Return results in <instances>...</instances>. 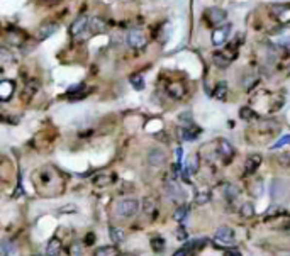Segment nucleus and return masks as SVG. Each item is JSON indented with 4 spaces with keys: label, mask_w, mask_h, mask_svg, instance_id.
<instances>
[{
    "label": "nucleus",
    "mask_w": 290,
    "mask_h": 256,
    "mask_svg": "<svg viewBox=\"0 0 290 256\" xmlns=\"http://www.w3.org/2000/svg\"><path fill=\"white\" fill-rule=\"evenodd\" d=\"M54 175L56 171L51 170H39L34 173V185H36L37 192L43 195H51L54 192V185H56Z\"/></svg>",
    "instance_id": "obj_1"
},
{
    "label": "nucleus",
    "mask_w": 290,
    "mask_h": 256,
    "mask_svg": "<svg viewBox=\"0 0 290 256\" xmlns=\"http://www.w3.org/2000/svg\"><path fill=\"white\" fill-rule=\"evenodd\" d=\"M270 197L273 204H284L290 197V183L284 178H273L270 183Z\"/></svg>",
    "instance_id": "obj_2"
},
{
    "label": "nucleus",
    "mask_w": 290,
    "mask_h": 256,
    "mask_svg": "<svg viewBox=\"0 0 290 256\" xmlns=\"http://www.w3.org/2000/svg\"><path fill=\"white\" fill-rule=\"evenodd\" d=\"M180 134L182 137H184L185 141H195L197 137L200 136V133H202V129H200L199 126H195L192 120V116L190 114H182L180 116Z\"/></svg>",
    "instance_id": "obj_3"
},
{
    "label": "nucleus",
    "mask_w": 290,
    "mask_h": 256,
    "mask_svg": "<svg viewBox=\"0 0 290 256\" xmlns=\"http://www.w3.org/2000/svg\"><path fill=\"white\" fill-rule=\"evenodd\" d=\"M163 188H165V193L170 197V200H175V202H182V200H185V197H187L185 190L182 188V185L177 182V180L167 178L165 180Z\"/></svg>",
    "instance_id": "obj_4"
},
{
    "label": "nucleus",
    "mask_w": 290,
    "mask_h": 256,
    "mask_svg": "<svg viewBox=\"0 0 290 256\" xmlns=\"http://www.w3.org/2000/svg\"><path fill=\"white\" fill-rule=\"evenodd\" d=\"M119 217H133L139 210V202L136 199H124L116 207Z\"/></svg>",
    "instance_id": "obj_5"
},
{
    "label": "nucleus",
    "mask_w": 290,
    "mask_h": 256,
    "mask_svg": "<svg viewBox=\"0 0 290 256\" xmlns=\"http://www.w3.org/2000/svg\"><path fill=\"white\" fill-rule=\"evenodd\" d=\"M227 14L224 9H219V7H210V9L205 10V19L207 22L210 24V26H216V27H221V24L226 20Z\"/></svg>",
    "instance_id": "obj_6"
},
{
    "label": "nucleus",
    "mask_w": 290,
    "mask_h": 256,
    "mask_svg": "<svg viewBox=\"0 0 290 256\" xmlns=\"http://www.w3.org/2000/svg\"><path fill=\"white\" fill-rule=\"evenodd\" d=\"M127 44H129L131 48H134V50H141V48H144L148 44L146 34L141 29L129 31V34H127Z\"/></svg>",
    "instance_id": "obj_7"
},
{
    "label": "nucleus",
    "mask_w": 290,
    "mask_h": 256,
    "mask_svg": "<svg viewBox=\"0 0 290 256\" xmlns=\"http://www.w3.org/2000/svg\"><path fill=\"white\" fill-rule=\"evenodd\" d=\"M231 24H224V26H221V27H216V31L212 33V44L214 46H221V44H224L227 41V37H229V34H231Z\"/></svg>",
    "instance_id": "obj_8"
},
{
    "label": "nucleus",
    "mask_w": 290,
    "mask_h": 256,
    "mask_svg": "<svg viewBox=\"0 0 290 256\" xmlns=\"http://www.w3.org/2000/svg\"><path fill=\"white\" fill-rule=\"evenodd\" d=\"M90 93V90L85 86V84H77V85H71L70 88H68V92H67V99L68 100H82V99H85V97Z\"/></svg>",
    "instance_id": "obj_9"
},
{
    "label": "nucleus",
    "mask_w": 290,
    "mask_h": 256,
    "mask_svg": "<svg viewBox=\"0 0 290 256\" xmlns=\"http://www.w3.org/2000/svg\"><path fill=\"white\" fill-rule=\"evenodd\" d=\"M214 238H216V241L221 244H233L234 243V231L231 229V227L222 226L214 233Z\"/></svg>",
    "instance_id": "obj_10"
},
{
    "label": "nucleus",
    "mask_w": 290,
    "mask_h": 256,
    "mask_svg": "<svg viewBox=\"0 0 290 256\" xmlns=\"http://www.w3.org/2000/svg\"><path fill=\"white\" fill-rule=\"evenodd\" d=\"M148 163L153 168H160L165 163V151L160 150V148L150 150V153H148Z\"/></svg>",
    "instance_id": "obj_11"
},
{
    "label": "nucleus",
    "mask_w": 290,
    "mask_h": 256,
    "mask_svg": "<svg viewBox=\"0 0 290 256\" xmlns=\"http://www.w3.org/2000/svg\"><path fill=\"white\" fill-rule=\"evenodd\" d=\"M88 29L94 34H105L107 31H109V24L103 19H100V17H92V19L88 20Z\"/></svg>",
    "instance_id": "obj_12"
},
{
    "label": "nucleus",
    "mask_w": 290,
    "mask_h": 256,
    "mask_svg": "<svg viewBox=\"0 0 290 256\" xmlns=\"http://www.w3.org/2000/svg\"><path fill=\"white\" fill-rule=\"evenodd\" d=\"M217 153H219L226 161H229V160H233V156H234V148L231 146L229 141L221 139L219 143H217Z\"/></svg>",
    "instance_id": "obj_13"
},
{
    "label": "nucleus",
    "mask_w": 290,
    "mask_h": 256,
    "mask_svg": "<svg viewBox=\"0 0 290 256\" xmlns=\"http://www.w3.org/2000/svg\"><path fill=\"white\" fill-rule=\"evenodd\" d=\"M56 31H58V24L56 22H46V24H43V26L37 29V39H41V41L48 39V37L53 36Z\"/></svg>",
    "instance_id": "obj_14"
},
{
    "label": "nucleus",
    "mask_w": 290,
    "mask_h": 256,
    "mask_svg": "<svg viewBox=\"0 0 290 256\" xmlns=\"http://www.w3.org/2000/svg\"><path fill=\"white\" fill-rule=\"evenodd\" d=\"M260 165H261V154H251V156H248L246 161H244V173H246V175H253V173L258 170Z\"/></svg>",
    "instance_id": "obj_15"
},
{
    "label": "nucleus",
    "mask_w": 290,
    "mask_h": 256,
    "mask_svg": "<svg viewBox=\"0 0 290 256\" xmlns=\"http://www.w3.org/2000/svg\"><path fill=\"white\" fill-rule=\"evenodd\" d=\"M88 20L90 19H87L85 16H80L77 20H75L73 24H71V27H70V34L71 36H78V34H82V31H85L88 27Z\"/></svg>",
    "instance_id": "obj_16"
},
{
    "label": "nucleus",
    "mask_w": 290,
    "mask_h": 256,
    "mask_svg": "<svg viewBox=\"0 0 290 256\" xmlns=\"http://www.w3.org/2000/svg\"><path fill=\"white\" fill-rule=\"evenodd\" d=\"M14 88H16V84H14V82L3 80L2 84H0V99H2L3 102H7V100L12 97Z\"/></svg>",
    "instance_id": "obj_17"
},
{
    "label": "nucleus",
    "mask_w": 290,
    "mask_h": 256,
    "mask_svg": "<svg viewBox=\"0 0 290 256\" xmlns=\"http://www.w3.org/2000/svg\"><path fill=\"white\" fill-rule=\"evenodd\" d=\"M214 63L219 68H227L233 63V56H229L227 53H222V51H217V53H214Z\"/></svg>",
    "instance_id": "obj_18"
},
{
    "label": "nucleus",
    "mask_w": 290,
    "mask_h": 256,
    "mask_svg": "<svg viewBox=\"0 0 290 256\" xmlns=\"http://www.w3.org/2000/svg\"><path fill=\"white\" fill-rule=\"evenodd\" d=\"M197 171H199V158L193 154V156L187 161V163H185V167H184V178H188V176L195 175Z\"/></svg>",
    "instance_id": "obj_19"
},
{
    "label": "nucleus",
    "mask_w": 290,
    "mask_h": 256,
    "mask_svg": "<svg viewBox=\"0 0 290 256\" xmlns=\"http://www.w3.org/2000/svg\"><path fill=\"white\" fill-rule=\"evenodd\" d=\"M143 210L146 216H154L158 210V204H156V199L154 197H144L143 200Z\"/></svg>",
    "instance_id": "obj_20"
},
{
    "label": "nucleus",
    "mask_w": 290,
    "mask_h": 256,
    "mask_svg": "<svg viewBox=\"0 0 290 256\" xmlns=\"http://www.w3.org/2000/svg\"><path fill=\"white\" fill-rule=\"evenodd\" d=\"M37 88H39V84H37L36 80H33V82H29V84H26V86H24V92L20 93V97H22L24 102H26V100L33 99V95L37 92Z\"/></svg>",
    "instance_id": "obj_21"
},
{
    "label": "nucleus",
    "mask_w": 290,
    "mask_h": 256,
    "mask_svg": "<svg viewBox=\"0 0 290 256\" xmlns=\"http://www.w3.org/2000/svg\"><path fill=\"white\" fill-rule=\"evenodd\" d=\"M114 178H116V176H114L112 173H99V175H95L94 178H92V182L99 187H105V185H110V183L114 182Z\"/></svg>",
    "instance_id": "obj_22"
},
{
    "label": "nucleus",
    "mask_w": 290,
    "mask_h": 256,
    "mask_svg": "<svg viewBox=\"0 0 290 256\" xmlns=\"http://www.w3.org/2000/svg\"><path fill=\"white\" fill-rule=\"evenodd\" d=\"M167 92L170 93L171 99H182V97L185 95L184 84H180V82H177V84H170L167 88Z\"/></svg>",
    "instance_id": "obj_23"
},
{
    "label": "nucleus",
    "mask_w": 290,
    "mask_h": 256,
    "mask_svg": "<svg viewBox=\"0 0 290 256\" xmlns=\"http://www.w3.org/2000/svg\"><path fill=\"white\" fill-rule=\"evenodd\" d=\"M61 255V241L58 238H53V239L48 243L46 248V256H60Z\"/></svg>",
    "instance_id": "obj_24"
},
{
    "label": "nucleus",
    "mask_w": 290,
    "mask_h": 256,
    "mask_svg": "<svg viewBox=\"0 0 290 256\" xmlns=\"http://www.w3.org/2000/svg\"><path fill=\"white\" fill-rule=\"evenodd\" d=\"M207 244V239L205 238H200V239H193V241H188L187 244H185V250L190 253V251H193V253H197V251H200L204 246Z\"/></svg>",
    "instance_id": "obj_25"
},
{
    "label": "nucleus",
    "mask_w": 290,
    "mask_h": 256,
    "mask_svg": "<svg viewBox=\"0 0 290 256\" xmlns=\"http://www.w3.org/2000/svg\"><path fill=\"white\" fill-rule=\"evenodd\" d=\"M214 97H216L219 102H226V99H227V84L226 82H219V84L216 85Z\"/></svg>",
    "instance_id": "obj_26"
},
{
    "label": "nucleus",
    "mask_w": 290,
    "mask_h": 256,
    "mask_svg": "<svg viewBox=\"0 0 290 256\" xmlns=\"http://www.w3.org/2000/svg\"><path fill=\"white\" fill-rule=\"evenodd\" d=\"M224 197H226L227 200H236L238 197H239V188H238L236 185H233V183H227V185L224 187Z\"/></svg>",
    "instance_id": "obj_27"
},
{
    "label": "nucleus",
    "mask_w": 290,
    "mask_h": 256,
    "mask_svg": "<svg viewBox=\"0 0 290 256\" xmlns=\"http://www.w3.org/2000/svg\"><path fill=\"white\" fill-rule=\"evenodd\" d=\"M250 192H251V195H253V197H261V195H263V192H265L263 180H261V178L255 180V182L251 183V187H250Z\"/></svg>",
    "instance_id": "obj_28"
},
{
    "label": "nucleus",
    "mask_w": 290,
    "mask_h": 256,
    "mask_svg": "<svg viewBox=\"0 0 290 256\" xmlns=\"http://www.w3.org/2000/svg\"><path fill=\"white\" fill-rule=\"evenodd\" d=\"M0 255L2 256H14L16 255V244L10 243L9 239H3L2 246H0Z\"/></svg>",
    "instance_id": "obj_29"
},
{
    "label": "nucleus",
    "mask_w": 290,
    "mask_h": 256,
    "mask_svg": "<svg viewBox=\"0 0 290 256\" xmlns=\"http://www.w3.org/2000/svg\"><path fill=\"white\" fill-rule=\"evenodd\" d=\"M109 234H110V239H112L116 244H119V243H122V241H124V231L119 229V227L110 226L109 227Z\"/></svg>",
    "instance_id": "obj_30"
},
{
    "label": "nucleus",
    "mask_w": 290,
    "mask_h": 256,
    "mask_svg": "<svg viewBox=\"0 0 290 256\" xmlns=\"http://www.w3.org/2000/svg\"><path fill=\"white\" fill-rule=\"evenodd\" d=\"M171 24L170 22H165L163 26H161V31H160V43H168V39L171 37Z\"/></svg>",
    "instance_id": "obj_31"
},
{
    "label": "nucleus",
    "mask_w": 290,
    "mask_h": 256,
    "mask_svg": "<svg viewBox=\"0 0 290 256\" xmlns=\"http://www.w3.org/2000/svg\"><path fill=\"white\" fill-rule=\"evenodd\" d=\"M209 200H210L209 188H204V190H199V192H197V197H195V204H197V205H204V204H207Z\"/></svg>",
    "instance_id": "obj_32"
},
{
    "label": "nucleus",
    "mask_w": 290,
    "mask_h": 256,
    "mask_svg": "<svg viewBox=\"0 0 290 256\" xmlns=\"http://www.w3.org/2000/svg\"><path fill=\"white\" fill-rule=\"evenodd\" d=\"M95 256H120V255L114 246H103L95 251Z\"/></svg>",
    "instance_id": "obj_33"
},
{
    "label": "nucleus",
    "mask_w": 290,
    "mask_h": 256,
    "mask_svg": "<svg viewBox=\"0 0 290 256\" xmlns=\"http://www.w3.org/2000/svg\"><path fill=\"white\" fill-rule=\"evenodd\" d=\"M239 116H241V119H244V120H255V119H258V114L255 112V110H251L250 107H243V109L239 110Z\"/></svg>",
    "instance_id": "obj_34"
},
{
    "label": "nucleus",
    "mask_w": 290,
    "mask_h": 256,
    "mask_svg": "<svg viewBox=\"0 0 290 256\" xmlns=\"http://www.w3.org/2000/svg\"><path fill=\"white\" fill-rule=\"evenodd\" d=\"M188 209H190L188 205H180V207H178V209L175 210V214H173L175 221H178V222H184L185 217H187V214H188Z\"/></svg>",
    "instance_id": "obj_35"
},
{
    "label": "nucleus",
    "mask_w": 290,
    "mask_h": 256,
    "mask_svg": "<svg viewBox=\"0 0 290 256\" xmlns=\"http://www.w3.org/2000/svg\"><path fill=\"white\" fill-rule=\"evenodd\" d=\"M151 248H153L156 253H161V251L165 250V239L161 236H154L153 239H151Z\"/></svg>",
    "instance_id": "obj_36"
},
{
    "label": "nucleus",
    "mask_w": 290,
    "mask_h": 256,
    "mask_svg": "<svg viewBox=\"0 0 290 256\" xmlns=\"http://www.w3.org/2000/svg\"><path fill=\"white\" fill-rule=\"evenodd\" d=\"M131 85H133V88L136 90H144V78L143 75H133V77L129 78Z\"/></svg>",
    "instance_id": "obj_37"
},
{
    "label": "nucleus",
    "mask_w": 290,
    "mask_h": 256,
    "mask_svg": "<svg viewBox=\"0 0 290 256\" xmlns=\"http://www.w3.org/2000/svg\"><path fill=\"white\" fill-rule=\"evenodd\" d=\"M285 212L284 205H280V204H273V205L270 207V209L267 210V217H277V216H282V214Z\"/></svg>",
    "instance_id": "obj_38"
},
{
    "label": "nucleus",
    "mask_w": 290,
    "mask_h": 256,
    "mask_svg": "<svg viewBox=\"0 0 290 256\" xmlns=\"http://www.w3.org/2000/svg\"><path fill=\"white\" fill-rule=\"evenodd\" d=\"M258 82H260V75H251V77H248V80L244 82V88L250 92V90H253L255 86L258 85Z\"/></svg>",
    "instance_id": "obj_39"
},
{
    "label": "nucleus",
    "mask_w": 290,
    "mask_h": 256,
    "mask_svg": "<svg viewBox=\"0 0 290 256\" xmlns=\"http://www.w3.org/2000/svg\"><path fill=\"white\" fill-rule=\"evenodd\" d=\"M241 214H243L244 217H251L255 214V205L251 202H244L243 205H241Z\"/></svg>",
    "instance_id": "obj_40"
},
{
    "label": "nucleus",
    "mask_w": 290,
    "mask_h": 256,
    "mask_svg": "<svg viewBox=\"0 0 290 256\" xmlns=\"http://www.w3.org/2000/svg\"><path fill=\"white\" fill-rule=\"evenodd\" d=\"M289 9H290V3H277V5H272V14L280 16L282 12H285V10Z\"/></svg>",
    "instance_id": "obj_41"
},
{
    "label": "nucleus",
    "mask_w": 290,
    "mask_h": 256,
    "mask_svg": "<svg viewBox=\"0 0 290 256\" xmlns=\"http://www.w3.org/2000/svg\"><path fill=\"white\" fill-rule=\"evenodd\" d=\"M70 256H84V250H82L80 243H73L70 246Z\"/></svg>",
    "instance_id": "obj_42"
},
{
    "label": "nucleus",
    "mask_w": 290,
    "mask_h": 256,
    "mask_svg": "<svg viewBox=\"0 0 290 256\" xmlns=\"http://www.w3.org/2000/svg\"><path fill=\"white\" fill-rule=\"evenodd\" d=\"M289 143H290V134H287V136H282L277 143L272 144V150H278V148L285 146V144H289Z\"/></svg>",
    "instance_id": "obj_43"
},
{
    "label": "nucleus",
    "mask_w": 290,
    "mask_h": 256,
    "mask_svg": "<svg viewBox=\"0 0 290 256\" xmlns=\"http://www.w3.org/2000/svg\"><path fill=\"white\" fill-rule=\"evenodd\" d=\"M58 212H60V214H75V212H78V207L75 205V204H70V205L61 207Z\"/></svg>",
    "instance_id": "obj_44"
},
{
    "label": "nucleus",
    "mask_w": 290,
    "mask_h": 256,
    "mask_svg": "<svg viewBox=\"0 0 290 256\" xmlns=\"http://www.w3.org/2000/svg\"><path fill=\"white\" fill-rule=\"evenodd\" d=\"M278 46H280L282 50L285 51V53H290V36L284 37L282 41H278Z\"/></svg>",
    "instance_id": "obj_45"
},
{
    "label": "nucleus",
    "mask_w": 290,
    "mask_h": 256,
    "mask_svg": "<svg viewBox=\"0 0 290 256\" xmlns=\"http://www.w3.org/2000/svg\"><path fill=\"white\" fill-rule=\"evenodd\" d=\"M177 239H180V241H187V239H188V234H187V231H185L182 226L177 229Z\"/></svg>",
    "instance_id": "obj_46"
},
{
    "label": "nucleus",
    "mask_w": 290,
    "mask_h": 256,
    "mask_svg": "<svg viewBox=\"0 0 290 256\" xmlns=\"http://www.w3.org/2000/svg\"><path fill=\"white\" fill-rule=\"evenodd\" d=\"M175 156H177V165H180V167H182V158H184V151H182V148H177V151H175Z\"/></svg>",
    "instance_id": "obj_47"
},
{
    "label": "nucleus",
    "mask_w": 290,
    "mask_h": 256,
    "mask_svg": "<svg viewBox=\"0 0 290 256\" xmlns=\"http://www.w3.org/2000/svg\"><path fill=\"white\" fill-rule=\"evenodd\" d=\"M278 161H280V165H290V154H282Z\"/></svg>",
    "instance_id": "obj_48"
},
{
    "label": "nucleus",
    "mask_w": 290,
    "mask_h": 256,
    "mask_svg": "<svg viewBox=\"0 0 290 256\" xmlns=\"http://www.w3.org/2000/svg\"><path fill=\"white\" fill-rule=\"evenodd\" d=\"M41 3H44V5H48V7H53V5H56V3H60L61 0H39Z\"/></svg>",
    "instance_id": "obj_49"
},
{
    "label": "nucleus",
    "mask_w": 290,
    "mask_h": 256,
    "mask_svg": "<svg viewBox=\"0 0 290 256\" xmlns=\"http://www.w3.org/2000/svg\"><path fill=\"white\" fill-rule=\"evenodd\" d=\"M94 234H87V239H85V244H88V246H90V244H94Z\"/></svg>",
    "instance_id": "obj_50"
},
{
    "label": "nucleus",
    "mask_w": 290,
    "mask_h": 256,
    "mask_svg": "<svg viewBox=\"0 0 290 256\" xmlns=\"http://www.w3.org/2000/svg\"><path fill=\"white\" fill-rule=\"evenodd\" d=\"M188 255V251L185 250V248H182V250H178L177 253H173V256H187Z\"/></svg>",
    "instance_id": "obj_51"
},
{
    "label": "nucleus",
    "mask_w": 290,
    "mask_h": 256,
    "mask_svg": "<svg viewBox=\"0 0 290 256\" xmlns=\"http://www.w3.org/2000/svg\"><path fill=\"white\" fill-rule=\"evenodd\" d=\"M227 256H241V253L238 250H229L227 251Z\"/></svg>",
    "instance_id": "obj_52"
},
{
    "label": "nucleus",
    "mask_w": 290,
    "mask_h": 256,
    "mask_svg": "<svg viewBox=\"0 0 290 256\" xmlns=\"http://www.w3.org/2000/svg\"><path fill=\"white\" fill-rule=\"evenodd\" d=\"M120 256H136V255H120Z\"/></svg>",
    "instance_id": "obj_53"
},
{
    "label": "nucleus",
    "mask_w": 290,
    "mask_h": 256,
    "mask_svg": "<svg viewBox=\"0 0 290 256\" xmlns=\"http://www.w3.org/2000/svg\"><path fill=\"white\" fill-rule=\"evenodd\" d=\"M287 71H289V75H290V67H289V68H287Z\"/></svg>",
    "instance_id": "obj_54"
}]
</instances>
